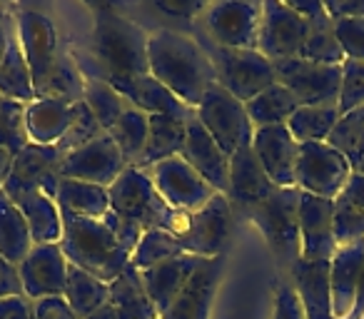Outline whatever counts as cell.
Wrapping results in <instances>:
<instances>
[{
    "mask_svg": "<svg viewBox=\"0 0 364 319\" xmlns=\"http://www.w3.org/2000/svg\"><path fill=\"white\" fill-rule=\"evenodd\" d=\"M334 36L344 53V60H364V18L334 21Z\"/></svg>",
    "mask_w": 364,
    "mask_h": 319,
    "instance_id": "f6af8a7d",
    "label": "cell"
},
{
    "mask_svg": "<svg viewBox=\"0 0 364 319\" xmlns=\"http://www.w3.org/2000/svg\"><path fill=\"white\" fill-rule=\"evenodd\" d=\"M147 175L167 207L177 212H198L218 195L182 157H170L152 165L147 168Z\"/></svg>",
    "mask_w": 364,
    "mask_h": 319,
    "instance_id": "7c38bea8",
    "label": "cell"
},
{
    "mask_svg": "<svg viewBox=\"0 0 364 319\" xmlns=\"http://www.w3.org/2000/svg\"><path fill=\"white\" fill-rule=\"evenodd\" d=\"M147 130H150V115L137 107H127L120 115V120L107 130V135L112 137V142L117 145V150L122 152L125 163L137 168L142 152L147 145Z\"/></svg>",
    "mask_w": 364,
    "mask_h": 319,
    "instance_id": "8d00e7d4",
    "label": "cell"
},
{
    "mask_svg": "<svg viewBox=\"0 0 364 319\" xmlns=\"http://www.w3.org/2000/svg\"><path fill=\"white\" fill-rule=\"evenodd\" d=\"M73 120V105L55 97H36L26 105V135L33 145H58Z\"/></svg>",
    "mask_w": 364,
    "mask_h": 319,
    "instance_id": "f1b7e54d",
    "label": "cell"
},
{
    "mask_svg": "<svg viewBox=\"0 0 364 319\" xmlns=\"http://www.w3.org/2000/svg\"><path fill=\"white\" fill-rule=\"evenodd\" d=\"M13 152H8L6 147H0V190L6 185L8 175H11V168H13Z\"/></svg>",
    "mask_w": 364,
    "mask_h": 319,
    "instance_id": "6f0895ef",
    "label": "cell"
},
{
    "mask_svg": "<svg viewBox=\"0 0 364 319\" xmlns=\"http://www.w3.org/2000/svg\"><path fill=\"white\" fill-rule=\"evenodd\" d=\"M150 75L160 80L188 107H198L205 92L218 82L215 67L198 38L177 31H157L147 40Z\"/></svg>",
    "mask_w": 364,
    "mask_h": 319,
    "instance_id": "6da1fadb",
    "label": "cell"
},
{
    "mask_svg": "<svg viewBox=\"0 0 364 319\" xmlns=\"http://www.w3.org/2000/svg\"><path fill=\"white\" fill-rule=\"evenodd\" d=\"M364 267V237L349 244H339L329 259V292H332V312L337 319H352L357 287Z\"/></svg>",
    "mask_w": 364,
    "mask_h": 319,
    "instance_id": "cb8c5ba5",
    "label": "cell"
},
{
    "mask_svg": "<svg viewBox=\"0 0 364 319\" xmlns=\"http://www.w3.org/2000/svg\"><path fill=\"white\" fill-rule=\"evenodd\" d=\"M100 80H107L132 107L147 112V115H167L175 120L188 122L193 117V107H188L180 97H175L160 80L147 72V75H102Z\"/></svg>",
    "mask_w": 364,
    "mask_h": 319,
    "instance_id": "d6986e66",
    "label": "cell"
},
{
    "mask_svg": "<svg viewBox=\"0 0 364 319\" xmlns=\"http://www.w3.org/2000/svg\"><path fill=\"white\" fill-rule=\"evenodd\" d=\"M354 173H359V175H364V160H362V163H359V165H357V168H354Z\"/></svg>",
    "mask_w": 364,
    "mask_h": 319,
    "instance_id": "91938a15",
    "label": "cell"
},
{
    "mask_svg": "<svg viewBox=\"0 0 364 319\" xmlns=\"http://www.w3.org/2000/svg\"><path fill=\"white\" fill-rule=\"evenodd\" d=\"M85 105L90 107V112L95 115V120L102 125V130H110L122 112L130 107V102L115 90L107 80L100 77H85Z\"/></svg>",
    "mask_w": 364,
    "mask_h": 319,
    "instance_id": "f35d334b",
    "label": "cell"
},
{
    "mask_svg": "<svg viewBox=\"0 0 364 319\" xmlns=\"http://www.w3.org/2000/svg\"><path fill=\"white\" fill-rule=\"evenodd\" d=\"M65 152L58 145H33L28 142L16 157H13V168L8 180L21 185H33L41 188L46 195L55 200L58 185H60V165Z\"/></svg>",
    "mask_w": 364,
    "mask_h": 319,
    "instance_id": "484cf974",
    "label": "cell"
},
{
    "mask_svg": "<svg viewBox=\"0 0 364 319\" xmlns=\"http://www.w3.org/2000/svg\"><path fill=\"white\" fill-rule=\"evenodd\" d=\"M26 145V102L8 100L0 95V147L18 155Z\"/></svg>",
    "mask_w": 364,
    "mask_h": 319,
    "instance_id": "b9f144b4",
    "label": "cell"
},
{
    "mask_svg": "<svg viewBox=\"0 0 364 319\" xmlns=\"http://www.w3.org/2000/svg\"><path fill=\"white\" fill-rule=\"evenodd\" d=\"M0 319H33V302L26 294L0 299Z\"/></svg>",
    "mask_w": 364,
    "mask_h": 319,
    "instance_id": "816d5d0a",
    "label": "cell"
},
{
    "mask_svg": "<svg viewBox=\"0 0 364 319\" xmlns=\"http://www.w3.org/2000/svg\"><path fill=\"white\" fill-rule=\"evenodd\" d=\"M299 193L297 188H277L262 205L250 210L247 217L257 225L264 234L272 254L289 269L302 259V242H299Z\"/></svg>",
    "mask_w": 364,
    "mask_h": 319,
    "instance_id": "8992f818",
    "label": "cell"
},
{
    "mask_svg": "<svg viewBox=\"0 0 364 319\" xmlns=\"http://www.w3.org/2000/svg\"><path fill=\"white\" fill-rule=\"evenodd\" d=\"M16 31L18 40H21L23 55L31 67L33 77V90L36 97L41 95L43 85L50 77L53 67L58 65V58H60L63 48L58 40V33L53 28V21L48 16L38 11H23L16 16Z\"/></svg>",
    "mask_w": 364,
    "mask_h": 319,
    "instance_id": "5bb4252c",
    "label": "cell"
},
{
    "mask_svg": "<svg viewBox=\"0 0 364 319\" xmlns=\"http://www.w3.org/2000/svg\"><path fill=\"white\" fill-rule=\"evenodd\" d=\"M107 294H110V284L100 282L97 277L73 267V264L68 267V282L63 299L75 312L77 319H87L95 309H100L107 302Z\"/></svg>",
    "mask_w": 364,
    "mask_h": 319,
    "instance_id": "d590c367",
    "label": "cell"
},
{
    "mask_svg": "<svg viewBox=\"0 0 364 319\" xmlns=\"http://www.w3.org/2000/svg\"><path fill=\"white\" fill-rule=\"evenodd\" d=\"M277 82L284 85L299 105H329L339 100L342 85V65H322V63L289 58L274 63Z\"/></svg>",
    "mask_w": 364,
    "mask_h": 319,
    "instance_id": "8fae6325",
    "label": "cell"
},
{
    "mask_svg": "<svg viewBox=\"0 0 364 319\" xmlns=\"http://www.w3.org/2000/svg\"><path fill=\"white\" fill-rule=\"evenodd\" d=\"M36 247L31 227H28L23 212L11 202L3 190H0V254L13 264L21 267L23 259Z\"/></svg>",
    "mask_w": 364,
    "mask_h": 319,
    "instance_id": "1f68e13d",
    "label": "cell"
},
{
    "mask_svg": "<svg viewBox=\"0 0 364 319\" xmlns=\"http://www.w3.org/2000/svg\"><path fill=\"white\" fill-rule=\"evenodd\" d=\"M0 95L8 97V100L26 102V105L36 100L31 67H28V60H26V55H23L18 31H13L11 40H8L6 58L0 63Z\"/></svg>",
    "mask_w": 364,
    "mask_h": 319,
    "instance_id": "836d02e7",
    "label": "cell"
},
{
    "mask_svg": "<svg viewBox=\"0 0 364 319\" xmlns=\"http://www.w3.org/2000/svg\"><path fill=\"white\" fill-rule=\"evenodd\" d=\"M155 8L165 13V16L182 18V21H193L198 13L208 11V6L200 3V0H157Z\"/></svg>",
    "mask_w": 364,
    "mask_h": 319,
    "instance_id": "f907efd6",
    "label": "cell"
},
{
    "mask_svg": "<svg viewBox=\"0 0 364 319\" xmlns=\"http://www.w3.org/2000/svg\"><path fill=\"white\" fill-rule=\"evenodd\" d=\"M252 150L274 188H297L299 142L292 137L287 125L257 127L252 135Z\"/></svg>",
    "mask_w": 364,
    "mask_h": 319,
    "instance_id": "2e32d148",
    "label": "cell"
},
{
    "mask_svg": "<svg viewBox=\"0 0 364 319\" xmlns=\"http://www.w3.org/2000/svg\"><path fill=\"white\" fill-rule=\"evenodd\" d=\"M272 180L267 178L264 168L259 165L257 155H255L252 145L237 150L230 157V188L225 198L230 200L232 210H240L247 215L257 205H262L269 195L274 193Z\"/></svg>",
    "mask_w": 364,
    "mask_h": 319,
    "instance_id": "7402d4cb",
    "label": "cell"
},
{
    "mask_svg": "<svg viewBox=\"0 0 364 319\" xmlns=\"http://www.w3.org/2000/svg\"><path fill=\"white\" fill-rule=\"evenodd\" d=\"M68 259L60 244H36L18 267L23 294L31 302L46 297H63L68 282Z\"/></svg>",
    "mask_w": 364,
    "mask_h": 319,
    "instance_id": "e0dca14e",
    "label": "cell"
},
{
    "mask_svg": "<svg viewBox=\"0 0 364 319\" xmlns=\"http://www.w3.org/2000/svg\"><path fill=\"white\" fill-rule=\"evenodd\" d=\"M352 165L327 142H302L297 163V190L322 200H337L347 180L352 178Z\"/></svg>",
    "mask_w": 364,
    "mask_h": 319,
    "instance_id": "30bf717a",
    "label": "cell"
},
{
    "mask_svg": "<svg viewBox=\"0 0 364 319\" xmlns=\"http://www.w3.org/2000/svg\"><path fill=\"white\" fill-rule=\"evenodd\" d=\"M334 202L347 205V207L362 210L364 212V175L352 173V178L347 180V185H344V190L339 193V198L334 200Z\"/></svg>",
    "mask_w": 364,
    "mask_h": 319,
    "instance_id": "f5cc1de1",
    "label": "cell"
},
{
    "mask_svg": "<svg viewBox=\"0 0 364 319\" xmlns=\"http://www.w3.org/2000/svg\"><path fill=\"white\" fill-rule=\"evenodd\" d=\"M3 193L11 198V202L26 217L28 227H31L33 242L36 244H55L63 237V220L58 202L46 195L41 188H33V185H21L6 180L3 185Z\"/></svg>",
    "mask_w": 364,
    "mask_h": 319,
    "instance_id": "44dd1931",
    "label": "cell"
},
{
    "mask_svg": "<svg viewBox=\"0 0 364 319\" xmlns=\"http://www.w3.org/2000/svg\"><path fill=\"white\" fill-rule=\"evenodd\" d=\"M107 304L115 309L117 319H160L145 294L140 272H137L132 264L115 279V282H110Z\"/></svg>",
    "mask_w": 364,
    "mask_h": 319,
    "instance_id": "d6a6232c",
    "label": "cell"
},
{
    "mask_svg": "<svg viewBox=\"0 0 364 319\" xmlns=\"http://www.w3.org/2000/svg\"><path fill=\"white\" fill-rule=\"evenodd\" d=\"M90 48L92 53L73 55L82 77L112 75H147V36L140 26L122 18L110 6H95Z\"/></svg>",
    "mask_w": 364,
    "mask_h": 319,
    "instance_id": "7a4b0ae2",
    "label": "cell"
},
{
    "mask_svg": "<svg viewBox=\"0 0 364 319\" xmlns=\"http://www.w3.org/2000/svg\"><path fill=\"white\" fill-rule=\"evenodd\" d=\"M16 294H23L21 274H18V267H13V264L0 254V299L16 297Z\"/></svg>",
    "mask_w": 364,
    "mask_h": 319,
    "instance_id": "db71d44e",
    "label": "cell"
},
{
    "mask_svg": "<svg viewBox=\"0 0 364 319\" xmlns=\"http://www.w3.org/2000/svg\"><path fill=\"white\" fill-rule=\"evenodd\" d=\"M33 317L36 319H77L75 312L68 307L63 297H46L33 302Z\"/></svg>",
    "mask_w": 364,
    "mask_h": 319,
    "instance_id": "681fc988",
    "label": "cell"
},
{
    "mask_svg": "<svg viewBox=\"0 0 364 319\" xmlns=\"http://www.w3.org/2000/svg\"><path fill=\"white\" fill-rule=\"evenodd\" d=\"M223 272L225 254L223 257L205 259L198 267V272L182 287V292L175 297V302L160 314V319H208Z\"/></svg>",
    "mask_w": 364,
    "mask_h": 319,
    "instance_id": "603a6c76",
    "label": "cell"
},
{
    "mask_svg": "<svg viewBox=\"0 0 364 319\" xmlns=\"http://www.w3.org/2000/svg\"><path fill=\"white\" fill-rule=\"evenodd\" d=\"M299 242L302 262H329L337 252L334 239V202L302 193L299 198Z\"/></svg>",
    "mask_w": 364,
    "mask_h": 319,
    "instance_id": "ffe728a7",
    "label": "cell"
},
{
    "mask_svg": "<svg viewBox=\"0 0 364 319\" xmlns=\"http://www.w3.org/2000/svg\"><path fill=\"white\" fill-rule=\"evenodd\" d=\"M33 319H36V317H33Z\"/></svg>",
    "mask_w": 364,
    "mask_h": 319,
    "instance_id": "94428289",
    "label": "cell"
},
{
    "mask_svg": "<svg viewBox=\"0 0 364 319\" xmlns=\"http://www.w3.org/2000/svg\"><path fill=\"white\" fill-rule=\"evenodd\" d=\"M180 157L215 190V193L228 195L230 157L220 150V145L210 137V132L205 130L203 122L198 120L195 112L188 120V125H185V145H182Z\"/></svg>",
    "mask_w": 364,
    "mask_h": 319,
    "instance_id": "ac0fdd59",
    "label": "cell"
},
{
    "mask_svg": "<svg viewBox=\"0 0 364 319\" xmlns=\"http://www.w3.org/2000/svg\"><path fill=\"white\" fill-rule=\"evenodd\" d=\"M352 319H364V267H362V277H359V287H357V302H354Z\"/></svg>",
    "mask_w": 364,
    "mask_h": 319,
    "instance_id": "680465c9",
    "label": "cell"
},
{
    "mask_svg": "<svg viewBox=\"0 0 364 319\" xmlns=\"http://www.w3.org/2000/svg\"><path fill=\"white\" fill-rule=\"evenodd\" d=\"M55 202L60 212L77 215V217L102 220L110 212V193H107V188L80 183V180L63 178L60 185H58Z\"/></svg>",
    "mask_w": 364,
    "mask_h": 319,
    "instance_id": "f546056e",
    "label": "cell"
},
{
    "mask_svg": "<svg viewBox=\"0 0 364 319\" xmlns=\"http://www.w3.org/2000/svg\"><path fill=\"white\" fill-rule=\"evenodd\" d=\"M272 319H304L302 302H299L294 287H289V284H282V287L277 289Z\"/></svg>",
    "mask_w": 364,
    "mask_h": 319,
    "instance_id": "7dc6e473",
    "label": "cell"
},
{
    "mask_svg": "<svg viewBox=\"0 0 364 319\" xmlns=\"http://www.w3.org/2000/svg\"><path fill=\"white\" fill-rule=\"evenodd\" d=\"M250 120L255 130L257 127H272V125H287V120L299 110V100L287 90L284 85L274 82L267 90H262L257 97L245 102Z\"/></svg>",
    "mask_w": 364,
    "mask_h": 319,
    "instance_id": "e575fe53",
    "label": "cell"
},
{
    "mask_svg": "<svg viewBox=\"0 0 364 319\" xmlns=\"http://www.w3.org/2000/svg\"><path fill=\"white\" fill-rule=\"evenodd\" d=\"M185 120H175L167 115H150V130H147V145L142 152L137 168L147 170L152 165L180 157L182 145H185Z\"/></svg>",
    "mask_w": 364,
    "mask_h": 319,
    "instance_id": "4dcf8cb0",
    "label": "cell"
},
{
    "mask_svg": "<svg viewBox=\"0 0 364 319\" xmlns=\"http://www.w3.org/2000/svg\"><path fill=\"white\" fill-rule=\"evenodd\" d=\"M102 222L107 225V229H110L112 234H115L117 239H120L122 244H125L130 252H135V247H137V242H140V237H142V229L137 227V225H132V222H127V220H122L120 215H115L110 210V212L102 217Z\"/></svg>",
    "mask_w": 364,
    "mask_h": 319,
    "instance_id": "c3c4849f",
    "label": "cell"
},
{
    "mask_svg": "<svg viewBox=\"0 0 364 319\" xmlns=\"http://www.w3.org/2000/svg\"><path fill=\"white\" fill-rule=\"evenodd\" d=\"M339 115L364 107V60L342 63V85H339Z\"/></svg>",
    "mask_w": 364,
    "mask_h": 319,
    "instance_id": "ee69618b",
    "label": "cell"
},
{
    "mask_svg": "<svg viewBox=\"0 0 364 319\" xmlns=\"http://www.w3.org/2000/svg\"><path fill=\"white\" fill-rule=\"evenodd\" d=\"M262 3L257 0H220L205 11V36L223 48L257 50Z\"/></svg>",
    "mask_w": 364,
    "mask_h": 319,
    "instance_id": "9c48e42d",
    "label": "cell"
},
{
    "mask_svg": "<svg viewBox=\"0 0 364 319\" xmlns=\"http://www.w3.org/2000/svg\"><path fill=\"white\" fill-rule=\"evenodd\" d=\"M13 31H16V18L8 16L6 11H0V63H3V58H6L8 40H11Z\"/></svg>",
    "mask_w": 364,
    "mask_h": 319,
    "instance_id": "9f6ffc18",
    "label": "cell"
},
{
    "mask_svg": "<svg viewBox=\"0 0 364 319\" xmlns=\"http://www.w3.org/2000/svg\"><path fill=\"white\" fill-rule=\"evenodd\" d=\"M195 115L228 157L252 145L255 125L245 110V102L232 97L218 82L205 92L203 102L195 107Z\"/></svg>",
    "mask_w": 364,
    "mask_h": 319,
    "instance_id": "52a82bcc",
    "label": "cell"
},
{
    "mask_svg": "<svg viewBox=\"0 0 364 319\" xmlns=\"http://www.w3.org/2000/svg\"><path fill=\"white\" fill-rule=\"evenodd\" d=\"M63 237L60 249L68 264L92 274L100 282L110 284L130 267L132 252L107 229L102 220L77 217V215L60 212Z\"/></svg>",
    "mask_w": 364,
    "mask_h": 319,
    "instance_id": "3957f363",
    "label": "cell"
},
{
    "mask_svg": "<svg viewBox=\"0 0 364 319\" xmlns=\"http://www.w3.org/2000/svg\"><path fill=\"white\" fill-rule=\"evenodd\" d=\"M327 145H332L339 155H344L352 170L364 160V107L339 115L334 130L329 132Z\"/></svg>",
    "mask_w": 364,
    "mask_h": 319,
    "instance_id": "ab89813d",
    "label": "cell"
},
{
    "mask_svg": "<svg viewBox=\"0 0 364 319\" xmlns=\"http://www.w3.org/2000/svg\"><path fill=\"white\" fill-rule=\"evenodd\" d=\"M324 11L332 21L339 18H364V0H342V3H324Z\"/></svg>",
    "mask_w": 364,
    "mask_h": 319,
    "instance_id": "11a10c76",
    "label": "cell"
},
{
    "mask_svg": "<svg viewBox=\"0 0 364 319\" xmlns=\"http://www.w3.org/2000/svg\"><path fill=\"white\" fill-rule=\"evenodd\" d=\"M200 45L205 48L210 63L218 75V85L225 87L240 102H250L262 90L277 82L274 63L267 60L259 50H237V48H223L213 43L203 33Z\"/></svg>",
    "mask_w": 364,
    "mask_h": 319,
    "instance_id": "5b68a950",
    "label": "cell"
},
{
    "mask_svg": "<svg viewBox=\"0 0 364 319\" xmlns=\"http://www.w3.org/2000/svg\"><path fill=\"white\" fill-rule=\"evenodd\" d=\"M162 229L175 234L188 254H198L203 259L223 257L232 234V205L225 195L218 193L198 212L172 210Z\"/></svg>",
    "mask_w": 364,
    "mask_h": 319,
    "instance_id": "277c9868",
    "label": "cell"
},
{
    "mask_svg": "<svg viewBox=\"0 0 364 319\" xmlns=\"http://www.w3.org/2000/svg\"><path fill=\"white\" fill-rule=\"evenodd\" d=\"M100 135H105V130H102V125L95 120V115H92L90 107L85 105V100H80L73 105L70 127H68V132L60 137L58 147H60L63 152H70V150H75V147L87 145V142Z\"/></svg>",
    "mask_w": 364,
    "mask_h": 319,
    "instance_id": "7bdbcfd3",
    "label": "cell"
},
{
    "mask_svg": "<svg viewBox=\"0 0 364 319\" xmlns=\"http://www.w3.org/2000/svg\"><path fill=\"white\" fill-rule=\"evenodd\" d=\"M299 16L307 21V40L302 45L299 58L322 65H342L344 53L339 48V40L334 36V21L324 11V3L309 0V3H289Z\"/></svg>",
    "mask_w": 364,
    "mask_h": 319,
    "instance_id": "4316f807",
    "label": "cell"
},
{
    "mask_svg": "<svg viewBox=\"0 0 364 319\" xmlns=\"http://www.w3.org/2000/svg\"><path fill=\"white\" fill-rule=\"evenodd\" d=\"M203 262L205 259L198 257V254H180V257L165 259V262H157L152 267L137 269L145 294L152 307H155L157 317L175 302V297L182 292V287L188 284V279L198 272V267Z\"/></svg>",
    "mask_w": 364,
    "mask_h": 319,
    "instance_id": "d4e9b609",
    "label": "cell"
},
{
    "mask_svg": "<svg viewBox=\"0 0 364 319\" xmlns=\"http://www.w3.org/2000/svg\"><path fill=\"white\" fill-rule=\"evenodd\" d=\"M180 254H188V252H185V247H182V242L175 234L162 227H152L147 232H142L140 242H137L135 252H132L130 264L135 269H145L157 262H165V259L180 257Z\"/></svg>",
    "mask_w": 364,
    "mask_h": 319,
    "instance_id": "60d3db41",
    "label": "cell"
},
{
    "mask_svg": "<svg viewBox=\"0 0 364 319\" xmlns=\"http://www.w3.org/2000/svg\"><path fill=\"white\" fill-rule=\"evenodd\" d=\"M130 165L125 163L122 152L112 142V137L100 135L90 140L87 145L75 147V150L65 152L60 165V178L68 180H80V183H92L100 188H112L117 178H120Z\"/></svg>",
    "mask_w": 364,
    "mask_h": 319,
    "instance_id": "9a60e30c",
    "label": "cell"
},
{
    "mask_svg": "<svg viewBox=\"0 0 364 319\" xmlns=\"http://www.w3.org/2000/svg\"><path fill=\"white\" fill-rule=\"evenodd\" d=\"M359 237H364V212L334 202V239H337V247L354 242Z\"/></svg>",
    "mask_w": 364,
    "mask_h": 319,
    "instance_id": "bcb514c9",
    "label": "cell"
},
{
    "mask_svg": "<svg viewBox=\"0 0 364 319\" xmlns=\"http://www.w3.org/2000/svg\"><path fill=\"white\" fill-rule=\"evenodd\" d=\"M294 292L304 309V319H337L332 312V292H329V262H302L292 269Z\"/></svg>",
    "mask_w": 364,
    "mask_h": 319,
    "instance_id": "83f0119b",
    "label": "cell"
},
{
    "mask_svg": "<svg viewBox=\"0 0 364 319\" xmlns=\"http://www.w3.org/2000/svg\"><path fill=\"white\" fill-rule=\"evenodd\" d=\"M307 21L289 3L264 0L257 50L272 63L299 58L304 40H307Z\"/></svg>",
    "mask_w": 364,
    "mask_h": 319,
    "instance_id": "4fadbf2b",
    "label": "cell"
},
{
    "mask_svg": "<svg viewBox=\"0 0 364 319\" xmlns=\"http://www.w3.org/2000/svg\"><path fill=\"white\" fill-rule=\"evenodd\" d=\"M110 193V210L120 215L122 220L137 225L142 232L152 227H165L172 210L160 198V193L152 185L147 170L127 168L120 178L112 183Z\"/></svg>",
    "mask_w": 364,
    "mask_h": 319,
    "instance_id": "ba28073f",
    "label": "cell"
},
{
    "mask_svg": "<svg viewBox=\"0 0 364 319\" xmlns=\"http://www.w3.org/2000/svg\"><path fill=\"white\" fill-rule=\"evenodd\" d=\"M337 120V102H329V105H299V110L287 120V130L292 132V137L299 145L302 142H327Z\"/></svg>",
    "mask_w": 364,
    "mask_h": 319,
    "instance_id": "74e56055",
    "label": "cell"
}]
</instances>
